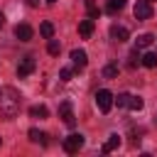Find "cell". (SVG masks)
Segmentation results:
<instances>
[{
	"label": "cell",
	"instance_id": "8",
	"mask_svg": "<svg viewBox=\"0 0 157 157\" xmlns=\"http://www.w3.org/2000/svg\"><path fill=\"white\" fill-rule=\"evenodd\" d=\"M32 34H34V32H32L29 25H17V27H15V37H17L20 42H29Z\"/></svg>",
	"mask_w": 157,
	"mask_h": 157
},
{
	"label": "cell",
	"instance_id": "7",
	"mask_svg": "<svg viewBox=\"0 0 157 157\" xmlns=\"http://www.w3.org/2000/svg\"><path fill=\"white\" fill-rule=\"evenodd\" d=\"M71 61H74L76 69H83V66L88 64V54H86L83 49H74V52H71Z\"/></svg>",
	"mask_w": 157,
	"mask_h": 157
},
{
	"label": "cell",
	"instance_id": "13",
	"mask_svg": "<svg viewBox=\"0 0 157 157\" xmlns=\"http://www.w3.org/2000/svg\"><path fill=\"white\" fill-rule=\"evenodd\" d=\"M86 12H88V17H91V20H98V15H101V10H98V5H96V0H86Z\"/></svg>",
	"mask_w": 157,
	"mask_h": 157
},
{
	"label": "cell",
	"instance_id": "10",
	"mask_svg": "<svg viewBox=\"0 0 157 157\" xmlns=\"http://www.w3.org/2000/svg\"><path fill=\"white\" fill-rule=\"evenodd\" d=\"M110 37H113L115 42H125V39H128V29L120 27V25H110Z\"/></svg>",
	"mask_w": 157,
	"mask_h": 157
},
{
	"label": "cell",
	"instance_id": "23",
	"mask_svg": "<svg viewBox=\"0 0 157 157\" xmlns=\"http://www.w3.org/2000/svg\"><path fill=\"white\" fill-rule=\"evenodd\" d=\"M135 64H140V56H137V49H135V52H130V54H128V66H130V69H132V66H135Z\"/></svg>",
	"mask_w": 157,
	"mask_h": 157
},
{
	"label": "cell",
	"instance_id": "21",
	"mask_svg": "<svg viewBox=\"0 0 157 157\" xmlns=\"http://www.w3.org/2000/svg\"><path fill=\"white\" fill-rule=\"evenodd\" d=\"M115 76H118V66L115 64H108L103 69V78H115Z\"/></svg>",
	"mask_w": 157,
	"mask_h": 157
},
{
	"label": "cell",
	"instance_id": "9",
	"mask_svg": "<svg viewBox=\"0 0 157 157\" xmlns=\"http://www.w3.org/2000/svg\"><path fill=\"white\" fill-rule=\"evenodd\" d=\"M78 34L83 37V39H88L91 34H93V20L88 17V20H81L78 22Z\"/></svg>",
	"mask_w": 157,
	"mask_h": 157
},
{
	"label": "cell",
	"instance_id": "2",
	"mask_svg": "<svg viewBox=\"0 0 157 157\" xmlns=\"http://www.w3.org/2000/svg\"><path fill=\"white\" fill-rule=\"evenodd\" d=\"M113 103H115V96H113L108 88H101V91L96 93V105H98L101 113H108V110L113 108Z\"/></svg>",
	"mask_w": 157,
	"mask_h": 157
},
{
	"label": "cell",
	"instance_id": "29",
	"mask_svg": "<svg viewBox=\"0 0 157 157\" xmlns=\"http://www.w3.org/2000/svg\"><path fill=\"white\" fill-rule=\"evenodd\" d=\"M147 2H152V0H147Z\"/></svg>",
	"mask_w": 157,
	"mask_h": 157
},
{
	"label": "cell",
	"instance_id": "26",
	"mask_svg": "<svg viewBox=\"0 0 157 157\" xmlns=\"http://www.w3.org/2000/svg\"><path fill=\"white\" fill-rule=\"evenodd\" d=\"M2 25H5V15L0 12V27H2Z\"/></svg>",
	"mask_w": 157,
	"mask_h": 157
},
{
	"label": "cell",
	"instance_id": "18",
	"mask_svg": "<svg viewBox=\"0 0 157 157\" xmlns=\"http://www.w3.org/2000/svg\"><path fill=\"white\" fill-rule=\"evenodd\" d=\"M118 145H120V137H118V135H110V137L105 140V145H103V152H113Z\"/></svg>",
	"mask_w": 157,
	"mask_h": 157
},
{
	"label": "cell",
	"instance_id": "24",
	"mask_svg": "<svg viewBox=\"0 0 157 157\" xmlns=\"http://www.w3.org/2000/svg\"><path fill=\"white\" fill-rule=\"evenodd\" d=\"M71 76H74L71 69H61V71H59V78H61V81H71Z\"/></svg>",
	"mask_w": 157,
	"mask_h": 157
},
{
	"label": "cell",
	"instance_id": "5",
	"mask_svg": "<svg viewBox=\"0 0 157 157\" xmlns=\"http://www.w3.org/2000/svg\"><path fill=\"white\" fill-rule=\"evenodd\" d=\"M34 66H37L34 56H25V59L20 61V66H17V76H20V78H27V76L34 71Z\"/></svg>",
	"mask_w": 157,
	"mask_h": 157
},
{
	"label": "cell",
	"instance_id": "27",
	"mask_svg": "<svg viewBox=\"0 0 157 157\" xmlns=\"http://www.w3.org/2000/svg\"><path fill=\"white\" fill-rule=\"evenodd\" d=\"M47 2H49V5H54V2H56V0H47Z\"/></svg>",
	"mask_w": 157,
	"mask_h": 157
},
{
	"label": "cell",
	"instance_id": "20",
	"mask_svg": "<svg viewBox=\"0 0 157 157\" xmlns=\"http://www.w3.org/2000/svg\"><path fill=\"white\" fill-rule=\"evenodd\" d=\"M130 98H132L130 93H118V96H115V103H118L120 108H128V105H130Z\"/></svg>",
	"mask_w": 157,
	"mask_h": 157
},
{
	"label": "cell",
	"instance_id": "3",
	"mask_svg": "<svg viewBox=\"0 0 157 157\" xmlns=\"http://www.w3.org/2000/svg\"><path fill=\"white\" fill-rule=\"evenodd\" d=\"M132 15H135V20H150L152 17V5L147 0H137L135 7H132Z\"/></svg>",
	"mask_w": 157,
	"mask_h": 157
},
{
	"label": "cell",
	"instance_id": "4",
	"mask_svg": "<svg viewBox=\"0 0 157 157\" xmlns=\"http://www.w3.org/2000/svg\"><path fill=\"white\" fill-rule=\"evenodd\" d=\"M83 147V135H78V132H71L66 140H64V150L69 152V155H74V152H78Z\"/></svg>",
	"mask_w": 157,
	"mask_h": 157
},
{
	"label": "cell",
	"instance_id": "15",
	"mask_svg": "<svg viewBox=\"0 0 157 157\" xmlns=\"http://www.w3.org/2000/svg\"><path fill=\"white\" fill-rule=\"evenodd\" d=\"M152 42H155V37H152L150 32H145V34H140V37H137V49H145V47H150Z\"/></svg>",
	"mask_w": 157,
	"mask_h": 157
},
{
	"label": "cell",
	"instance_id": "6",
	"mask_svg": "<svg viewBox=\"0 0 157 157\" xmlns=\"http://www.w3.org/2000/svg\"><path fill=\"white\" fill-rule=\"evenodd\" d=\"M59 118H61L69 128L76 123V118H74V110H71V103H69V101H64V103L59 105Z\"/></svg>",
	"mask_w": 157,
	"mask_h": 157
},
{
	"label": "cell",
	"instance_id": "17",
	"mask_svg": "<svg viewBox=\"0 0 157 157\" xmlns=\"http://www.w3.org/2000/svg\"><path fill=\"white\" fill-rule=\"evenodd\" d=\"M29 115H32V118H47L49 110H47V105H32V108H29Z\"/></svg>",
	"mask_w": 157,
	"mask_h": 157
},
{
	"label": "cell",
	"instance_id": "14",
	"mask_svg": "<svg viewBox=\"0 0 157 157\" xmlns=\"http://www.w3.org/2000/svg\"><path fill=\"white\" fill-rule=\"evenodd\" d=\"M125 7V0H108V5H105V10L110 12V15H115V12H120Z\"/></svg>",
	"mask_w": 157,
	"mask_h": 157
},
{
	"label": "cell",
	"instance_id": "22",
	"mask_svg": "<svg viewBox=\"0 0 157 157\" xmlns=\"http://www.w3.org/2000/svg\"><path fill=\"white\" fill-rule=\"evenodd\" d=\"M142 105H145V103H142V98L132 96V98H130V105H128V108H130V110H142Z\"/></svg>",
	"mask_w": 157,
	"mask_h": 157
},
{
	"label": "cell",
	"instance_id": "16",
	"mask_svg": "<svg viewBox=\"0 0 157 157\" xmlns=\"http://www.w3.org/2000/svg\"><path fill=\"white\" fill-rule=\"evenodd\" d=\"M140 61H142V66H147V69H155V66H157V54L147 52V54H145V56H142Z\"/></svg>",
	"mask_w": 157,
	"mask_h": 157
},
{
	"label": "cell",
	"instance_id": "19",
	"mask_svg": "<svg viewBox=\"0 0 157 157\" xmlns=\"http://www.w3.org/2000/svg\"><path fill=\"white\" fill-rule=\"evenodd\" d=\"M47 52H49L52 56H56V54L61 52V44H59V42H56L54 37H52V39H49V44H47Z\"/></svg>",
	"mask_w": 157,
	"mask_h": 157
},
{
	"label": "cell",
	"instance_id": "12",
	"mask_svg": "<svg viewBox=\"0 0 157 157\" xmlns=\"http://www.w3.org/2000/svg\"><path fill=\"white\" fill-rule=\"evenodd\" d=\"M39 34H42L44 39H52V37H54V25H52V22H42V25H39Z\"/></svg>",
	"mask_w": 157,
	"mask_h": 157
},
{
	"label": "cell",
	"instance_id": "1",
	"mask_svg": "<svg viewBox=\"0 0 157 157\" xmlns=\"http://www.w3.org/2000/svg\"><path fill=\"white\" fill-rule=\"evenodd\" d=\"M17 113H20V91L12 86H2L0 88V115L10 120Z\"/></svg>",
	"mask_w": 157,
	"mask_h": 157
},
{
	"label": "cell",
	"instance_id": "11",
	"mask_svg": "<svg viewBox=\"0 0 157 157\" xmlns=\"http://www.w3.org/2000/svg\"><path fill=\"white\" fill-rule=\"evenodd\" d=\"M47 137H49V135H47V132H42V130H37V128H32V130H29V140H32L34 145H47V142H49Z\"/></svg>",
	"mask_w": 157,
	"mask_h": 157
},
{
	"label": "cell",
	"instance_id": "28",
	"mask_svg": "<svg viewBox=\"0 0 157 157\" xmlns=\"http://www.w3.org/2000/svg\"><path fill=\"white\" fill-rule=\"evenodd\" d=\"M0 145H2V140H0Z\"/></svg>",
	"mask_w": 157,
	"mask_h": 157
},
{
	"label": "cell",
	"instance_id": "25",
	"mask_svg": "<svg viewBox=\"0 0 157 157\" xmlns=\"http://www.w3.org/2000/svg\"><path fill=\"white\" fill-rule=\"evenodd\" d=\"M27 5H29V7H37V5H39V0H27Z\"/></svg>",
	"mask_w": 157,
	"mask_h": 157
}]
</instances>
